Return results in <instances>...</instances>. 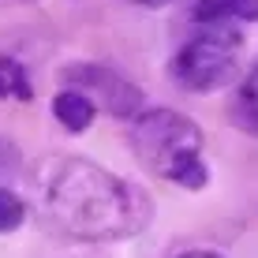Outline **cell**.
Here are the masks:
<instances>
[{
    "instance_id": "cell-9",
    "label": "cell",
    "mask_w": 258,
    "mask_h": 258,
    "mask_svg": "<svg viewBox=\"0 0 258 258\" xmlns=\"http://www.w3.org/2000/svg\"><path fill=\"white\" fill-rule=\"evenodd\" d=\"M23 217H26V202L12 187H0V236L15 232L23 225Z\"/></svg>"
},
{
    "instance_id": "cell-2",
    "label": "cell",
    "mask_w": 258,
    "mask_h": 258,
    "mask_svg": "<svg viewBox=\"0 0 258 258\" xmlns=\"http://www.w3.org/2000/svg\"><path fill=\"white\" fill-rule=\"evenodd\" d=\"M131 150L154 176L183 191H202L210 183V168L202 157V127L183 112L172 109H146L135 116Z\"/></svg>"
},
{
    "instance_id": "cell-1",
    "label": "cell",
    "mask_w": 258,
    "mask_h": 258,
    "mask_svg": "<svg viewBox=\"0 0 258 258\" xmlns=\"http://www.w3.org/2000/svg\"><path fill=\"white\" fill-rule=\"evenodd\" d=\"M30 183L38 217L68 239L116 243L142 236L154 221V202L139 183L75 154L45 157Z\"/></svg>"
},
{
    "instance_id": "cell-5",
    "label": "cell",
    "mask_w": 258,
    "mask_h": 258,
    "mask_svg": "<svg viewBox=\"0 0 258 258\" xmlns=\"http://www.w3.org/2000/svg\"><path fill=\"white\" fill-rule=\"evenodd\" d=\"M52 116H56V123L64 131H71V135H79V131H86L97 116V105L86 97L83 90H71V86H64L56 97H52Z\"/></svg>"
},
{
    "instance_id": "cell-10",
    "label": "cell",
    "mask_w": 258,
    "mask_h": 258,
    "mask_svg": "<svg viewBox=\"0 0 258 258\" xmlns=\"http://www.w3.org/2000/svg\"><path fill=\"white\" fill-rule=\"evenodd\" d=\"M19 161H23V154H19V150H15L8 139H0V176L19 172Z\"/></svg>"
},
{
    "instance_id": "cell-8",
    "label": "cell",
    "mask_w": 258,
    "mask_h": 258,
    "mask_svg": "<svg viewBox=\"0 0 258 258\" xmlns=\"http://www.w3.org/2000/svg\"><path fill=\"white\" fill-rule=\"evenodd\" d=\"M4 97H15V101H30L34 97L26 68L12 56H0V101H4Z\"/></svg>"
},
{
    "instance_id": "cell-3",
    "label": "cell",
    "mask_w": 258,
    "mask_h": 258,
    "mask_svg": "<svg viewBox=\"0 0 258 258\" xmlns=\"http://www.w3.org/2000/svg\"><path fill=\"white\" fill-rule=\"evenodd\" d=\"M239 49L243 38L228 23H206V30L187 38L172 56V79L176 86L191 94H213L236 79L239 68Z\"/></svg>"
},
{
    "instance_id": "cell-12",
    "label": "cell",
    "mask_w": 258,
    "mask_h": 258,
    "mask_svg": "<svg viewBox=\"0 0 258 258\" xmlns=\"http://www.w3.org/2000/svg\"><path fill=\"white\" fill-rule=\"evenodd\" d=\"M131 4H142V8H165L168 0H131Z\"/></svg>"
},
{
    "instance_id": "cell-11",
    "label": "cell",
    "mask_w": 258,
    "mask_h": 258,
    "mask_svg": "<svg viewBox=\"0 0 258 258\" xmlns=\"http://www.w3.org/2000/svg\"><path fill=\"white\" fill-rule=\"evenodd\" d=\"M176 258H225V254H217V251H183Z\"/></svg>"
},
{
    "instance_id": "cell-4",
    "label": "cell",
    "mask_w": 258,
    "mask_h": 258,
    "mask_svg": "<svg viewBox=\"0 0 258 258\" xmlns=\"http://www.w3.org/2000/svg\"><path fill=\"white\" fill-rule=\"evenodd\" d=\"M60 79L71 86V90H83L97 109L112 112L116 120H135L142 116V105L146 97L127 75H120L116 68H105V64H68L60 71Z\"/></svg>"
},
{
    "instance_id": "cell-6",
    "label": "cell",
    "mask_w": 258,
    "mask_h": 258,
    "mask_svg": "<svg viewBox=\"0 0 258 258\" xmlns=\"http://www.w3.org/2000/svg\"><path fill=\"white\" fill-rule=\"evenodd\" d=\"M228 120L236 123L239 131L258 139V64L247 71V79H239L232 101H228Z\"/></svg>"
},
{
    "instance_id": "cell-7",
    "label": "cell",
    "mask_w": 258,
    "mask_h": 258,
    "mask_svg": "<svg viewBox=\"0 0 258 258\" xmlns=\"http://www.w3.org/2000/svg\"><path fill=\"white\" fill-rule=\"evenodd\" d=\"M195 19L206 23H258V0H195Z\"/></svg>"
}]
</instances>
